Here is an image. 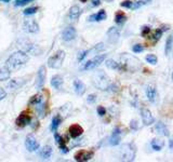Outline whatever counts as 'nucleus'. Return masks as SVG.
Here are the masks:
<instances>
[{
    "label": "nucleus",
    "mask_w": 173,
    "mask_h": 162,
    "mask_svg": "<svg viewBox=\"0 0 173 162\" xmlns=\"http://www.w3.org/2000/svg\"><path fill=\"white\" fill-rule=\"evenodd\" d=\"M29 61V56L25 52L23 51H18L14 52L13 54H11L9 59H7V63H5V66L8 67L9 69H18L21 66L25 65L26 63Z\"/></svg>",
    "instance_id": "nucleus-1"
},
{
    "label": "nucleus",
    "mask_w": 173,
    "mask_h": 162,
    "mask_svg": "<svg viewBox=\"0 0 173 162\" xmlns=\"http://www.w3.org/2000/svg\"><path fill=\"white\" fill-rule=\"evenodd\" d=\"M93 83L100 90H107V89H109V85H111L108 76L106 75L103 70L96 72L94 78H93Z\"/></svg>",
    "instance_id": "nucleus-2"
},
{
    "label": "nucleus",
    "mask_w": 173,
    "mask_h": 162,
    "mask_svg": "<svg viewBox=\"0 0 173 162\" xmlns=\"http://www.w3.org/2000/svg\"><path fill=\"white\" fill-rule=\"evenodd\" d=\"M64 59H65V52L63 51V50H59V51L55 52L51 57H49V59H48V65H49L50 68L59 69V68L62 67Z\"/></svg>",
    "instance_id": "nucleus-3"
},
{
    "label": "nucleus",
    "mask_w": 173,
    "mask_h": 162,
    "mask_svg": "<svg viewBox=\"0 0 173 162\" xmlns=\"http://www.w3.org/2000/svg\"><path fill=\"white\" fill-rule=\"evenodd\" d=\"M135 146L132 143L123 144L121 146V160L122 161H133L135 158Z\"/></svg>",
    "instance_id": "nucleus-4"
},
{
    "label": "nucleus",
    "mask_w": 173,
    "mask_h": 162,
    "mask_svg": "<svg viewBox=\"0 0 173 162\" xmlns=\"http://www.w3.org/2000/svg\"><path fill=\"white\" fill-rule=\"evenodd\" d=\"M120 59H121L122 63L131 70H136L139 67V61L137 59H135L134 56H132V55L124 53L120 56Z\"/></svg>",
    "instance_id": "nucleus-5"
},
{
    "label": "nucleus",
    "mask_w": 173,
    "mask_h": 162,
    "mask_svg": "<svg viewBox=\"0 0 173 162\" xmlns=\"http://www.w3.org/2000/svg\"><path fill=\"white\" fill-rule=\"evenodd\" d=\"M106 59V54H100V55H96L95 57H93L92 59L88 61L85 63V66H83V70H91L96 68L98 66L102 64L104 62V59Z\"/></svg>",
    "instance_id": "nucleus-6"
},
{
    "label": "nucleus",
    "mask_w": 173,
    "mask_h": 162,
    "mask_svg": "<svg viewBox=\"0 0 173 162\" xmlns=\"http://www.w3.org/2000/svg\"><path fill=\"white\" fill-rule=\"evenodd\" d=\"M25 147H26V149L28 150V151L31 152V151H36L37 149H39L40 145H39V143H38V141L36 139V137H35L34 135L29 134V135H27V136H26Z\"/></svg>",
    "instance_id": "nucleus-7"
},
{
    "label": "nucleus",
    "mask_w": 173,
    "mask_h": 162,
    "mask_svg": "<svg viewBox=\"0 0 173 162\" xmlns=\"http://www.w3.org/2000/svg\"><path fill=\"white\" fill-rule=\"evenodd\" d=\"M94 152L92 150H78L75 154V160L78 162H85L92 159Z\"/></svg>",
    "instance_id": "nucleus-8"
},
{
    "label": "nucleus",
    "mask_w": 173,
    "mask_h": 162,
    "mask_svg": "<svg viewBox=\"0 0 173 162\" xmlns=\"http://www.w3.org/2000/svg\"><path fill=\"white\" fill-rule=\"evenodd\" d=\"M23 30L29 33H36L39 31V25L34 20H26L23 23Z\"/></svg>",
    "instance_id": "nucleus-9"
},
{
    "label": "nucleus",
    "mask_w": 173,
    "mask_h": 162,
    "mask_svg": "<svg viewBox=\"0 0 173 162\" xmlns=\"http://www.w3.org/2000/svg\"><path fill=\"white\" fill-rule=\"evenodd\" d=\"M46 66H41L39 68L38 74H37L36 78V89L40 90L43 87L44 82H46Z\"/></svg>",
    "instance_id": "nucleus-10"
},
{
    "label": "nucleus",
    "mask_w": 173,
    "mask_h": 162,
    "mask_svg": "<svg viewBox=\"0 0 173 162\" xmlns=\"http://www.w3.org/2000/svg\"><path fill=\"white\" fill-rule=\"evenodd\" d=\"M31 121V116L28 113V111H23V113H20V116L16 118L15 123L18 128H24L28 123H30Z\"/></svg>",
    "instance_id": "nucleus-11"
},
{
    "label": "nucleus",
    "mask_w": 173,
    "mask_h": 162,
    "mask_svg": "<svg viewBox=\"0 0 173 162\" xmlns=\"http://www.w3.org/2000/svg\"><path fill=\"white\" fill-rule=\"evenodd\" d=\"M141 117H142V120H143V123L145 125H150L155 122V118L152 116V113H150L149 109L147 108H142L141 109Z\"/></svg>",
    "instance_id": "nucleus-12"
},
{
    "label": "nucleus",
    "mask_w": 173,
    "mask_h": 162,
    "mask_svg": "<svg viewBox=\"0 0 173 162\" xmlns=\"http://www.w3.org/2000/svg\"><path fill=\"white\" fill-rule=\"evenodd\" d=\"M145 94H146V97L148 98L149 102H152V103H156V100H157V97H158V94H157V90H156V87H154V85L148 84L147 87H145Z\"/></svg>",
    "instance_id": "nucleus-13"
},
{
    "label": "nucleus",
    "mask_w": 173,
    "mask_h": 162,
    "mask_svg": "<svg viewBox=\"0 0 173 162\" xmlns=\"http://www.w3.org/2000/svg\"><path fill=\"white\" fill-rule=\"evenodd\" d=\"M76 35H77L76 29L74 27H72V26H69V27H67V28H65L63 30L62 39L64 41H72V40H74L76 38Z\"/></svg>",
    "instance_id": "nucleus-14"
},
{
    "label": "nucleus",
    "mask_w": 173,
    "mask_h": 162,
    "mask_svg": "<svg viewBox=\"0 0 173 162\" xmlns=\"http://www.w3.org/2000/svg\"><path fill=\"white\" fill-rule=\"evenodd\" d=\"M54 138H55V141H56V144L59 145V148H61V150H62L63 154H66V152L69 151V149L66 147V143L68 141L67 137H63V136H61L59 134L55 133L54 134Z\"/></svg>",
    "instance_id": "nucleus-15"
},
{
    "label": "nucleus",
    "mask_w": 173,
    "mask_h": 162,
    "mask_svg": "<svg viewBox=\"0 0 173 162\" xmlns=\"http://www.w3.org/2000/svg\"><path fill=\"white\" fill-rule=\"evenodd\" d=\"M107 37H108V41L111 43H116L119 40V37H120V33L116 27H111L107 31Z\"/></svg>",
    "instance_id": "nucleus-16"
},
{
    "label": "nucleus",
    "mask_w": 173,
    "mask_h": 162,
    "mask_svg": "<svg viewBox=\"0 0 173 162\" xmlns=\"http://www.w3.org/2000/svg\"><path fill=\"white\" fill-rule=\"evenodd\" d=\"M69 135L72 137V138H77L83 133V128L79 124H72V125L69 126Z\"/></svg>",
    "instance_id": "nucleus-17"
},
{
    "label": "nucleus",
    "mask_w": 173,
    "mask_h": 162,
    "mask_svg": "<svg viewBox=\"0 0 173 162\" xmlns=\"http://www.w3.org/2000/svg\"><path fill=\"white\" fill-rule=\"evenodd\" d=\"M26 82V80L24 78H14V79L10 80L8 87H10L11 90H18L22 85H24Z\"/></svg>",
    "instance_id": "nucleus-18"
},
{
    "label": "nucleus",
    "mask_w": 173,
    "mask_h": 162,
    "mask_svg": "<svg viewBox=\"0 0 173 162\" xmlns=\"http://www.w3.org/2000/svg\"><path fill=\"white\" fill-rule=\"evenodd\" d=\"M120 134H121L120 129L116 128V129L114 130V132H113V134H111V136L109 137V144H111V146H117V145L120 143Z\"/></svg>",
    "instance_id": "nucleus-19"
},
{
    "label": "nucleus",
    "mask_w": 173,
    "mask_h": 162,
    "mask_svg": "<svg viewBox=\"0 0 173 162\" xmlns=\"http://www.w3.org/2000/svg\"><path fill=\"white\" fill-rule=\"evenodd\" d=\"M81 14V9L79 5H72V8L69 9V12H68V17L72 21H75V20H78L79 16Z\"/></svg>",
    "instance_id": "nucleus-20"
},
{
    "label": "nucleus",
    "mask_w": 173,
    "mask_h": 162,
    "mask_svg": "<svg viewBox=\"0 0 173 162\" xmlns=\"http://www.w3.org/2000/svg\"><path fill=\"white\" fill-rule=\"evenodd\" d=\"M74 89H75V92L77 95L81 96L83 95V93L85 92V85L82 81H80L79 79L75 80L74 81Z\"/></svg>",
    "instance_id": "nucleus-21"
},
{
    "label": "nucleus",
    "mask_w": 173,
    "mask_h": 162,
    "mask_svg": "<svg viewBox=\"0 0 173 162\" xmlns=\"http://www.w3.org/2000/svg\"><path fill=\"white\" fill-rule=\"evenodd\" d=\"M52 156V147L51 146H43L41 148V150L39 151V157L43 160H48L50 159Z\"/></svg>",
    "instance_id": "nucleus-22"
},
{
    "label": "nucleus",
    "mask_w": 173,
    "mask_h": 162,
    "mask_svg": "<svg viewBox=\"0 0 173 162\" xmlns=\"http://www.w3.org/2000/svg\"><path fill=\"white\" fill-rule=\"evenodd\" d=\"M169 29V25H165V26H161L160 28H157L156 29V31L154 33V35L152 36V40L154 42H157L159 39L162 37V33H165V31H167Z\"/></svg>",
    "instance_id": "nucleus-23"
},
{
    "label": "nucleus",
    "mask_w": 173,
    "mask_h": 162,
    "mask_svg": "<svg viewBox=\"0 0 173 162\" xmlns=\"http://www.w3.org/2000/svg\"><path fill=\"white\" fill-rule=\"evenodd\" d=\"M155 130L157 131L158 134H160L162 136H169V135H170L169 129L162 123V122H157V123H156V126H155Z\"/></svg>",
    "instance_id": "nucleus-24"
},
{
    "label": "nucleus",
    "mask_w": 173,
    "mask_h": 162,
    "mask_svg": "<svg viewBox=\"0 0 173 162\" xmlns=\"http://www.w3.org/2000/svg\"><path fill=\"white\" fill-rule=\"evenodd\" d=\"M107 15H106L105 10H101L100 12H98L96 14H92V15L89 16V21H95V22H100V21H104L106 20Z\"/></svg>",
    "instance_id": "nucleus-25"
},
{
    "label": "nucleus",
    "mask_w": 173,
    "mask_h": 162,
    "mask_svg": "<svg viewBox=\"0 0 173 162\" xmlns=\"http://www.w3.org/2000/svg\"><path fill=\"white\" fill-rule=\"evenodd\" d=\"M51 85L55 89H59L63 85V78L59 75H55L51 79Z\"/></svg>",
    "instance_id": "nucleus-26"
},
{
    "label": "nucleus",
    "mask_w": 173,
    "mask_h": 162,
    "mask_svg": "<svg viewBox=\"0 0 173 162\" xmlns=\"http://www.w3.org/2000/svg\"><path fill=\"white\" fill-rule=\"evenodd\" d=\"M11 76V70L9 69L8 67L5 66L2 68H0V81H5L8 80Z\"/></svg>",
    "instance_id": "nucleus-27"
},
{
    "label": "nucleus",
    "mask_w": 173,
    "mask_h": 162,
    "mask_svg": "<svg viewBox=\"0 0 173 162\" xmlns=\"http://www.w3.org/2000/svg\"><path fill=\"white\" fill-rule=\"evenodd\" d=\"M150 144H152V149L157 150V151H160V150L162 149L163 144H165V143H163V141H161V139L155 138V139H152Z\"/></svg>",
    "instance_id": "nucleus-28"
},
{
    "label": "nucleus",
    "mask_w": 173,
    "mask_h": 162,
    "mask_svg": "<svg viewBox=\"0 0 173 162\" xmlns=\"http://www.w3.org/2000/svg\"><path fill=\"white\" fill-rule=\"evenodd\" d=\"M127 21V16L124 14L123 12H117L116 13V16H115V22L119 25L123 24L124 22Z\"/></svg>",
    "instance_id": "nucleus-29"
},
{
    "label": "nucleus",
    "mask_w": 173,
    "mask_h": 162,
    "mask_svg": "<svg viewBox=\"0 0 173 162\" xmlns=\"http://www.w3.org/2000/svg\"><path fill=\"white\" fill-rule=\"evenodd\" d=\"M61 122H62V118L59 116H56L54 117V118L52 119V123H51V131L52 132H55L57 130V128H59V125L61 124Z\"/></svg>",
    "instance_id": "nucleus-30"
},
{
    "label": "nucleus",
    "mask_w": 173,
    "mask_h": 162,
    "mask_svg": "<svg viewBox=\"0 0 173 162\" xmlns=\"http://www.w3.org/2000/svg\"><path fill=\"white\" fill-rule=\"evenodd\" d=\"M105 64L109 69H120V68H121L120 65H119L116 61H114V59H107L105 62Z\"/></svg>",
    "instance_id": "nucleus-31"
},
{
    "label": "nucleus",
    "mask_w": 173,
    "mask_h": 162,
    "mask_svg": "<svg viewBox=\"0 0 173 162\" xmlns=\"http://www.w3.org/2000/svg\"><path fill=\"white\" fill-rule=\"evenodd\" d=\"M41 102H42V96L40 95V94H36V95H34L30 98L29 105H38V104H40Z\"/></svg>",
    "instance_id": "nucleus-32"
},
{
    "label": "nucleus",
    "mask_w": 173,
    "mask_h": 162,
    "mask_svg": "<svg viewBox=\"0 0 173 162\" xmlns=\"http://www.w3.org/2000/svg\"><path fill=\"white\" fill-rule=\"evenodd\" d=\"M172 46H173V42L171 40V36L167 39V42H165V55H169L171 52V49H172Z\"/></svg>",
    "instance_id": "nucleus-33"
},
{
    "label": "nucleus",
    "mask_w": 173,
    "mask_h": 162,
    "mask_svg": "<svg viewBox=\"0 0 173 162\" xmlns=\"http://www.w3.org/2000/svg\"><path fill=\"white\" fill-rule=\"evenodd\" d=\"M145 59H146V62L149 63V64H152V65L157 64V56L154 55V54H148V55H146Z\"/></svg>",
    "instance_id": "nucleus-34"
},
{
    "label": "nucleus",
    "mask_w": 173,
    "mask_h": 162,
    "mask_svg": "<svg viewBox=\"0 0 173 162\" xmlns=\"http://www.w3.org/2000/svg\"><path fill=\"white\" fill-rule=\"evenodd\" d=\"M38 11V7H31V8H27L23 11L24 15H31V14H35V13Z\"/></svg>",
    "instance_id": "nucleus-35"
},
{
    "label": "nucleus",
    "mask_w": 173,
    "mask_h": 162,
    "mask_svg": "<svg viewBox=\"0 0 173 162\" xmlns=\"http://www.w3.org/2000/svg\"><path fill=\"white\" fill-rule=\"evenodd\" d=\"M132 51L134 53H141V52L144 51V46L142 44H134L133 48H132Z\"/></svg>",
    "instance_id": "nucleus-36"
},
{
    "label": "nucleus",
    "mask_w": 173,
    "mask_h": 162,
    "mask_svg": "<svg viewBox=\"0 0 173 162\" xmlns=\"http://www.w3.org/2000/svg\"><path fill=\"white\" fill-rule=\"evenodd\" d=\"M120 5L123 7V8L132 9V7H133V2H132L131 0H124V1H122V2L120 3Z\"/></svg>",
    "instance_id": "nucleus-37"
},
{
    "label": "nucleus",
    "mask_w": 173,
    "mask_h": 162,
    "mask_svg": "<svg viewBox=\"0 0 173 162\" xmlns=\"http://www.w3.org/2000/svg\"><path fill=\"white\" fill-rule=\"evenodd\" d=\"M90 52V50H85V51H81L80 53L78 54V61L79 62H81V61H83V59H85L87 55H88V53Z\"/></svg>",
    "instance_id": "nucleus-38"
},
{
    "label": "nucleus",
    "mask_w": 173,
    "mask_h": 162,
    "mask_svg": "<svg viewBox=\"0 0 173 162\" xmlns=\"http://www.w3.org/2000/svg\"><path fill=\"white\" fill-rule=\"evenodd\" d=\"M33 0H16L15 2V5H18V7H22V5H27V3L31 2Z\"/></svg>",
    "instance_id": "nucleus-39"
},
{
    "label": "nucleus",
    "mask_w": 173,
    "mask_h": 162,
    "mask_svg": "<svg viewBox=\"0 0 173 162\" xmlns=\"http://www.w3.org/2000/svg\"><path fill=\"white\" fill-rule=\"evenodd\" d=\"M105 49V46H104V43H98L94 48H93V51L94 52H101Z\"/></svg>",
    "instance_id": "nucleus-40"
},
{
    "label": "nucleus",
    "mask_w": 173,
    "mask_h": 162,
    "mask_svg": "<svg viewBox=\"0 0 173 162\" xmlns=\"http://www.w3.org/2000/svg\"><path fill=\"white\" fill-rule=\"evenodd\" d=\"M95 100H96V95H95V94H90V95L88 96V98H87V102H88L89 104L95 103Z\"/></svg>",
    "instance_id": "nucleus-41"
},
{
    "label": "nucleus",
    "mask_w": 173,
    "mask_h": 162,
    "mask_svg": "<svg viewBox=\"0 0 173 162\" xmlns=\"http://www.w3.org/2000/svg\"><path fill=\"white\" fill-rule=\"evenodd\" d=\"M149 33H150L149 26H145V27H143V29H142V36L143 37H146Z\"/></svg>",
    "instance_id": "nucleus-42"
},
{
    "label": "nucleus",
    "mask_w": 173,
    "mask_h": 162,
    "mask_svg": "<svg viewBox=\"0 0 173 162\" xmlns=\"http://www.w3.org/2000/svg\"><path fill=\"white\" fill-rule=\"evenodd\" d=\"M98 113L100 115L101 117L105 116V113H106V109L103 107V106H98Z\"/></svg>",
    "instance_id": "nucleus-43"
},
{
    "label": "nucleus",
    "mask_w": 173,
    "mask_h": 162,
    "mask_svg": "<svg viewBox=\"0 0 173 162\" xmlns=\"http://www.w3.org/2000/svg\"><path fill=\"white\" fill-rule=\"evenodd\" d=\"M130 128L133 130H136L137 129V123L135 120H131V122H130Z\"/></svg>",
    "instance_id": "nucleus-44"
},
{
    "label": "nucleus",
    "mask_w": 173,
    "mask_h": 162,
    "mask_svg": "<svg viewBox=\"0 0 173 162\" xmlns=\"http://www.w3.org/2000/svg\"><path fill=\"white\" fill-rule=\"evenodd\" d=\"M91 5L92 7H98L101 5V0H91Z\"/></svg>",
    "instance_id": "nucleus-45"
},
{
    "label": "nucleus",
    "mask_w": 173,
    "mask_h": 162,
    "mask_svg": "<svg viewBox=\"0 0 173 162\" xmlns=\"http://www.w3.org/2000/svg\"><path fill=\"white\" fill-rule=\"evenodd\" d=\"M5 95H7V94H5V91L3 90L2 87H0V100H2L3 98L5 97Z\"/></svg>",
    "instance_id": "nucleus-46"
},
{
    "label": "nucleus",
    "mask_w": 173,
    "mask_h": 162,
    "mask_svg": "<svg viewBox=\"0 0 173 162\" xmlns=\"http://www.w3.org/2000/svg\"><path fill=\"white\" fill-rule=\"evenodd\" d=\"M169 147H170L171 149L173 148V135L170 137V139H169Z\"/></svg>",
    "instance_id": "nucleus-47"
},
{
    "label": "nucleus",
    "mask_w": 173,
    "mask_h": 162,
    "mask_svg": "<svg viewBox=\"0 0 173 162\" xmlns=\"http://www.w3.org/2000/svg\"><path fill=\"white\" fill-rule=\"evenodd\" d=\"M137 1H141V2H143L145 5V3H148V2H150L152 0H137Z\"/></svg>",
    "instance_id": "nucleus-48"
},
{
    "label": "nucleus",
    "mask_w": 173,
    "mask_h": 162,
    "mask_svg": "<svg viewBox=\"0 0 173 162\" xmlns=\"http://www.w3.org/2000/svg\"><path fill=\"white\" fill-rule=\"evenodd\" d=\"M1 1H3V2H9L10 0H1Z\"/></svg>",
    "instance_id": "nucleus-49"
},
{
    "label": "nucleus",
    "mask_w": 173,
    "mask_h": 162,
    "mask_svg": "<svg viewBox=\"0 0 173 162\" xmlns=\"http://www.w3.org/2000/svg\"><path fill=\"white\" fill-rule=\"evenodd\" d=\"M171 40H172V42H173V33L171 35Z\"/></svg>",
    "instance_id": "nucleus-50"
},
{
    "label": "nucleus",
    "mask_w": 173,
    "mask_h": 162,
    "mask_svg": "<svg viewBox=\"0 0 173 162\" xmlns=\"http://www.w3.org/2000/svg\"><path fill=\"white\" fill-rule=\"evenodd\" d=\"M81 2H85V1H87V0H80Z\"/></svg>",
    "instance_id": "nucleus-51"
},
{
    "label": "nucleus",
    "mask_w": 173,
    "mask_h": 162,
    "mask_svg": "<svg viewBox=\"0 0 173 162\" xmlns=\"http://www.w3.org/2000/svg\"><path fill=\"white\" fill-rule=\"evenodd\" d=\"M172 79H173V72H172Z\"/></svg>",
    "instance_id": "nucleus-52"
},
{
    "label": "nucleus",
    "mask_w": 173,
    "mask_h": 162,
    "mask_svg": "<svg viewBox=\"0 0 173 162\" xmlns=\"http://www.w3.org/2000/svg\"><path fill=\"white\" fill-rule=\"evenodd\" d=\"M172 56H173V55H172Z\"/></svg>",
    "instance_id": "nucleus-53"
}]
</instances>
